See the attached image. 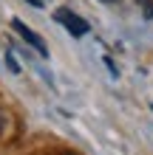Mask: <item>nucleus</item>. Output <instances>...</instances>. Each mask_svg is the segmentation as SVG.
Segmentation results:
<instances>
[{"label":"nucleus","mask_w":153,"mask_h":155,"mask_svg":"<svg viewBox=\"0 0 153 155\" xmlns=\"http://www.w3.org/2000/svg\"><path fill=\"white\" fill-rule=\"evenodd\" d=\"M54 17H57V23H62L71 31V37H85L88 34V23L82 20V17H77L74 12H68V8H57Z\"/></svg>","instance_id":"1"},{"label":"nucleus","mask_w":153,"mask_h":155,"mask_svg":"<svg viewBox=\"0 0 153 155\" xmlns=\"http://www.w3.org/2000/svg\"><path fill=\"white\" fill-rule=\"evenodd\" d=\"M12 28H14L17 34H20V37H23L26 42H29L31 48L40 54V57H48V45L43 42V40H40V34H37V31H31V28H29V25H26L23 20H12Z\"/></svg>","instance_id":"2"},{"label":"nucleus","mask_w":153,"mask_h":155,"mask_svg":"<svg viewBox=\"0 0 153 155\" xmlns=\"http://www.w3.org/2000/svg\"><path fill=\"white\" fill-rule=\"evenodd\" d=\"M136 3L142 6V12H145L148 20H153V3H150V0H136Z\"/></svg>","instance_id":"3"},{"label":"nucleus","mask_w":153,"mask_h":155,"mask_svg":"<svg viewBox=\"0 0 153 155\" xmlns=\"http://www.w3.org/2000/svg\"><path fill=\"white\" fill-rule=\"evenodd\" d=\"M6 59H9V71H12V74H20V65H17V59H14V54H12V51H9V57H6Z\"/></svg>","instance_id":"4"},{"label":"nucleus","mask_w":153,"mask_h":155,"mask_svg":"<svg viewBox=\"0 0 153 155\" xmlns=\"http://www.w3.org/2000/svg\"><path fill=\"white\" fill-rule=\"evenodd\" d=\"M3 133H6V113L0 110V135H3Z\"/></svg>","instance_id":"5"},{"label":"nucleus","mask_w":153,"mask_h":155,"mask_svg":"<svg viewBox=\"0 0 153 155\" xmlns=\"http://www.w3.org/2000/svg\"><path fill=\"white\" fill-rule=\"evenodd\" d=\"M29 3H31L34 8H40V6H43V0H29Z\"/></svg>","instance_id":"6"},{"label":"nucleus","mask_w":153,"mask_h":155,"mask_svg":"<svg viewBox=\"0 0 153 155\" xmlns=\"http://www.w3.org/2000/svg\"><path fill=\"white\" fill-rule=\"evenodd\" d=\"M105 3H116V0H105Z\"/></svg>","instance_id":"7"}]
</instances>
